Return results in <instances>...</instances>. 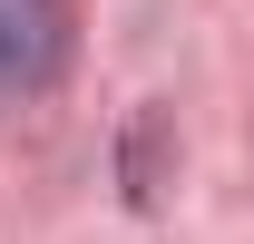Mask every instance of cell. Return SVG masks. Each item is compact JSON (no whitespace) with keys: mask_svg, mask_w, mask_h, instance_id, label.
<instances>
[{"mask_svg":"<svg viewBox=\"0 0 254 244\" xmlns=\"http://www.w3.org/2000/svg\"><path fill=\"white\" fill-rule=\"evenodd\" d=\"M68 68V0H0V98H39Z\"/></svg>","mask_w":254,"mask_h":244,"instance_id":"6da1fadb","label":"cell"}]
</instances>
